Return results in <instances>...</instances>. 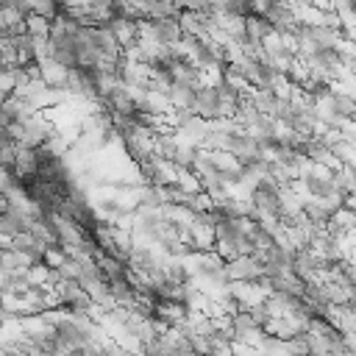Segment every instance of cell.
Returning <instances> with one entry per match:
<instances>
[{
  "instance_id": "3",
  "label": "cell",
  "mask_w": 356,
  "mask_h": 356,
  "mask_svg": "<svg viewBox=\"0 0 356 356\" xmlns=\"http://www.w3.org/2000/svg\"><path fill=\"white\" fill-rule=\"evenodd\" d=\"M170 3H172V6H175V8H178V11H184V8H186V3H189V0H170Z\"/></svg>"
},
{
  "instance_id": "2",
  "label": "cell",
  "mask_w": 356,
  "mask_h": 356,
  "mask_svg": "<svg viewBox=\"0 0 356 356\" xmlns=\"http://www.w3.org/2000/svg\"><path fill=\"white\" fill-rule=\"evenodd\" d=\"M25 31L33 36V39H47L50 36V19L39 17V14H31L25 19Z\"/></svg>"
},
{
  "instance_id": "1",
  "label": "cell",
  "mask_w": 356,
  "mask_h": 356,
  "mask_svg": "<svg viewBox=\"0 0 356 356\" xmlns=\"http://www.w3.org/2000/svg\"><path fill=\"white\" fill-rule=\"evenodd\" d=\"M31 3V11L33 14H39V17H44V19H56L58 17V11H61V0H28Z\"/></svg>"
}]
</instances>
